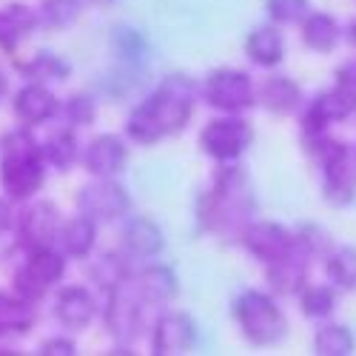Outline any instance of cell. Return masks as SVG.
Instances as JSON below:
<instances>
[{
  "label": "cell",
  "instance_id": "cell-1",
  "mask_svg": "<svg viewBox=\"0 0 356 356\" xmlns=\"http://www.w3.org/2000/svg\"><path fill=\"white\" fill-rule=\"evenodd\" d=\"M254 205L257 202L248 174L234 163H220L214 186L200 197L197 217L205 231L222 236V240H243L245 228L251 225Z\"/></svg>",
  "mask_w": 356,
  "mask_h": 356
},
{
  "label": "cell",
  "instance_id": "cell-2",
  "mask_svg": "<svg viewBox=\"0 0 356 356\" xmlns=\"http://www.w3.org/2000/svg\"><path fill=\"white\" fill-rule=\"evenodd\" d=\"M234 319L251 345H277L288 334V319L274 296L262 291H243L234 300Z\"/></svg>",
  "mask_w": 356,
  "mask_h": 356
},
{
  "label": "cell",
  "instance_id": "cell-3",
  "mask_svg": "<svg viewBox=\"0 0 356 356\" xmlns=\"http://www.w3.org/2000/svg\"><path fill=\"white\" fill-rule=\"evenodd\" d=\"M197 92H200L197 83L183 72L165 74L160 80V86L154 88V95L148 97L145 103L154 108V114H157V120L163 123L165 134H180L188 126L194 103H197Z\"/></svg>",
  "mask_w": 356,
  "mask_h": 356
},
{
  "label": "cell",
  "instance_id": "cell-4",
  "mask_svg": "<svg viewBox=\"0 0 356 356\" xmlns=\"http://www.w3.org/2000/svg\"><path fill=\"white\" fill-rule=\"evenodd\" d=\"M143 296L137 293L134 282H126L120 288H111L106 293L103 305V325L108 337L117 345H131L143 334Z\"/></svg>",
  "mask_w": 356,
  "mask_h": 356
},
{
  "label": "cell",
  "instance_id": "cell-5",
  "mask_svg": "<svg viewBox=\"0 0 356 356\" xmlns=\"http://www.w3.org/2000/svg\"><path fill=\"white\" fill-rule=\"evenodd\" d=\"M251 140V126L236 114L217 117V120L205 123V129L200 131V148L217 163H236L248 152Z\"/></svg>",
  "mask_w": 356,
  "mask_h": 356
},
{
  "label": "cell",
  "instance_id": "cell-6",
  "mask_svg": "<svg viewBox=\"0 0 356 356\" xmlns=\"http://www.w3.org/2000/svg\"><path fill=\"white\" fill-rule=\"evenodd\" d=\"M77 209H80V214L92 217L97 225L117 222V220L129 217L131 197L114 177H95V183H88L77 191Z\"/></svg>",
  "mask_w": 356,
  "mask_h": 356
},
{
  "label": "cell",
  "instance_id": "cell-7",
  "mask_svg": "<svg viewBox=\"0 0 356 356\" xmlns=\"http://www.w3.org/2000/svg\"><path fill=\"white\" fill-rule=\"evenodd\" d=\"M202 97L211 108L222 111V114H240L245 108L254 106L257 92L254 83L245 72L240 69H217L205 77L202 83Z\"/></svg>",
  "mask_w": 356,
  "mask_h": 356
},
{
  "label": "cell",
  "instance_id": "cell-8",
  "mask_svg": "<svg viewBox=\"0 0 356 356\" xmlns=\"http://www.w3.org/2000/svg\"><path fill=\"white\" fill-rule=\"evenodd\" d=\"M63 217L57 211V205L49 200H38L17 217V243L20 248L32 251L40 245H57V234H60Z\"/></svg>",
  "mask_w": 356,
  "mask_h": 356
},
{
  "label": "cell",
  "instance_id": "cell-9",
  "mask_svg": "<svg viewBox=\"0 0 356 356\" xmlns=\"http://www.w3.org/2000/svg\"><path fill=\"white\" fill-rule=\"evenodd\" d=\"M43 165H46L43 154L0 160V186H3L6 197L15 200V202L35 197L43 188V180H46Z\"/></svg>",
  "mask_w": 356,
  "mask_h": 356
},
{
  "label": "cell",
  "instance_id": "cell-10",
  "mask_svg": "<svg viewBox=\"0 0 356 356\" xmlns=\"http://www.w3.org/2000/svg\"><path fill=\"white\" fill-rule=\"evenodd\" d=\"M197 345V325L188 314H163L152 331L154 356H180Z\"/></svg>",
  "mask_w": 356,
  "mask_h": 356
},
{
  "label": "cell",
  "instance_id": "cell-11",
  "mask_svg": "<svg viewBox=\"0 0 356 356\" xmlns=\"http://www.w3.org/2000/svg\"><path fill=\"white\" fill-rule=\"evenodd\" d=\"M240 243L245 245V251L254 259L268 265V262H274V259H280V257L293 251V234L288 228L277 225V222H251L245 228Z\"/></svg>",
  "mask_w": 356,
  "mask_h": 356
},
{
  "label": "cell",
  "instance_id": "cell-12",
  "mask_svg": "<svg viewBox=\"0 0 356 356\" xmlns=\"http://www.w3.org/2000/svg\"><path fill=\"white\" fill-rule=\"evenodd\" d=\"M165 248V234L152 217H129L120 231V251L129 259H154Z\"/></svg>",
  "mask_w": 356,
  "mask_h": 356
},
{
  "label": "cell",
  "instance_id": "cell-13",
  "mask_svg": "<svg viewBox=\"0 0 356 356\" xmlns=\"http://www.w3.org/2000/svg\"><path fill=\"white\" fill-rule=\"evenodd\" d=\"M12 108H15L17 120L32 129V126L49 123L51 117L60 111V100L51 95V88L46 83H32L29 80L26 86L17 88V95L12 100Z\"/></svg>",
  "mask_w": 356,
  "mask_h": 356
},
{
  "label": "cell",
  "instance_id": "cell-14",
  "mask_svg": "<svg viewBox=\"0 0 356 356\" xmlns=\"http://www.w3.org/2000/svg\"><path fill=\"white\" fill-rule=\"evenodd\" d=\"M126 160H129L126 143L117 134L95 137L83 152V165L92 177H117L126 168Z\"/></svg>",
  "mask_w": 356,
  "mask_h": 356
},
{
  "label": "cell",
  "instance_id": "cell-15",
  "mask_svg": "<svg viewBox=\"0 0 356 356\" xmlns=\"http://www.w3.org/2000/svg\"><path fill=\"white\" fill-rule=\"evenodd\" d=\"M95 314H97V302H95L92 291H86L83 285L63 288L54 300V319L69 331L86 328V325L95 319Z\"/></svg>",
  "mask_w": 356,
  "mask_h": 356
},
{
  "label": "cell",
  "instance_id": "cell-16",
  "mask_svg": "<svg viewBox=\"0 0 356 356\" xmlns=\"http://www.w3.org/2000/svg\"><path fill=\"white\" fill-rule=\"evenodd\" d=\"M356 111L353 103H348L337 88H331V92H322L311 100L308 111L302 114V134H322L328 131L331 123H339L345 120V117H350Z\"/></svg>",
  "mask_w": 356,
  "mask_h": 356
},
{
  "label": "cell",
  "instance_id": "cell-17",
  "mask_svg": "<svg viewBox=\"0 0 356 356\" xmlns=\"http://www.w3.org/2000/svg\"><path fill=\"white\" fill-rule=\"evenodd\" d=\"M265 277H268V288L280 296H293L308 285V262L296 251L274 259L265 265Z\"/></svg>",
  "mask_w": 356,
  "mask_h": 356
},
{
  "label": "cell",
  "instance_id": "cell-18",
  "mask_svg": "<svg viewBox=\"0 0 356 356\" xmlns=\"http://www.w3.org/2000/svg\"><path fill=\"white\" fill-rule=\"evenodd\" d=\"M134 288L143 296L145 305H165V302H171L174 296H177V291H180V282H177L174 268L154 262V265H145V268L137 274Z\"/></svg>",
  "mask_w": 356,
  "mask_h": 356
},
{
  "label": "cell",
  "instance_id": "cell-19",
  "mask_svg": "<svg viewBox=\"0 0 356 356\" xmlns=\"http://www.w3.org/2000/svg\"><path fill=\"white\" fill-rule=\"evenodd\" d=\"M40 26V17L26 3H9L0 9V49L15 51Z\"/></svg>",
  "mask_w": 356,
  "mask_h": 356
},
{
  "label": "cell",
  "instance_id": "cell-20",
  "mask_svg": "<svg viewBox=\"0 0 356 356\" xmlns=\"http://www.w3.org/2000/svg\"><path fill=\"white\" fill-rule=\"evenodd\" d=\"M97 243V222L86 214H77L72 220H63L60 234H57V248L72 259H86L95 251Z\"/></svg>",
  "mask_w": 356,
  "mask_h": 356
},
{
  "label": "cell",
  "instance_id": "cell-21",
  "mask_svg": "<svg viewBox=\"0 0 356 356\" xmlns=\"http://www.w3.org/2000/svg\"><path fill=\"white\" fill-rule=\"evenodd\" d=\"M245 54L248 60L262 66V69H274L282 63L285 57V38L277 26H257L245 38Z\"/></svg>",
  "mask_w": 356,
  "mask_h": 356
},
{
  "label": "cell",
  "instance_id": "cell-22",
  "mask_svg": "<svg viewBox=\"0 0 356 356\" xmlns=\"http://www.w3.org/2000/svg\"><path fill=\"white\" fill-rule=\"evenodd\" d=\"M322 191L331 205H350L356 200V157H345L328 168H322Z\"/></svg>",
  "mask_w": 356,
  "mask_h": 356
},
{
  "label": "cell",
  "instance_id": "cell-23",
  "mask_svg": "<svg viewBox=\"0 0 356 356\" xmlns=\"http://www.w3.org/2000/svg\"><path fill=\"white\" fill-rule=\"evenodd\" d=\"M88 280H92L103 293L111 288H120L131 282V265L123 251H103L88 262Z\"/></svg>",
  "mask_w": 356,
  "mask_h": 356
},
{
  "label": "cell",
  "instance_id": "cell-24",
  "mask_svg": "<svg viewBox=\"0 0 356 356\" xmlns=\"http://www.w3.org/2000/svg\"><path fill=\"white\" fill-rule=\"evenodd\" d=\"M257 100L262 103V108H268L271 114H288L300 106L302 92L291 77L285 74H274V77H265L262 86L257 88Z\"/></svg>",
  "mask_w": 356,
  "mask_h": 356
},
{
  "label": "cell",
  "instance_id": "cell-25",
  "mask_svg": "<svg viewBox=\"0 0 356 356\" xmlns=\"http://www.w3.org/2000/svg\"><path fill=\"white\" fill-rule=\"evenodd\" d=\"M15 69L32 83H57V80H66L72 66L63 60V57H57L54 51L49 49H40V51H32L26 57V60H17Z\"/></svg>",
  "mask_w": 356,
  "mask_h": 356
},
{
  "label": "cell",
  "instance_id": "cell-26",
  "mask_svg": "<svg viewBox=\"0 0 356 356\" xmlns=\"http://www.w3.org/2000/svg\"><path fill=\"white\" fill-rule=\"evenodd\" d=\"M35 302L23 300L17 293H0V337H23L35 328Z\"/></svg>",
  "mask_w": 356,
  "mask_h": 356
},
{
  "label": "cell",
  "instance_id": "cell-27",
  "mask_svg": "<svg viewBox=\"0 0 356 356\" xmlns=\"http://www.w3.org/2000/svg\"><path fill=\"white\" fill-rule=\"evenodd\" d=\"M302 43L319 54L334 51V46L339 43V23L325 12H311L302 20Z\"/></svg>",
  "mask_w": 356,
  "mask_h": 356
},
{
  "label": "cell",
  "instance_id": "cell-28",
  "mask_svg": "<svg viewBox=\"0 0 356 356\" xmlns=\"http://www.w3.org/2000/svg\"><path fill=\"white\" fill-rule=\"evenodd\" d=\"M26 268L32 271L43 285H54V282H60L63 274H66V254L60 248H54V245H40V248H32V251H26Z\"/></svg>",
  "mask_w": 356,
  "mask_h": 356
},
{
  "label": "cell",
  "instance_id": "cell-29",
  "mask_svg": "<svg viewBox=\"0 0 356 356\" xmlns=\"http://www.w3.org/2000/svg\"><path fill=\"white\" fill-rule=\"evenodd\" d=\"M40 152H43V160L51 165V168H60V171H69L77 157H80V145H77V137L72 129H60L49 134L43 143H40Z\"/></svg>",
  "mask_w": 356,
  "mask_h": 356
},
{
  "label": "cell",
  "instance_id": "cell-30",
  "mask_svg": "<svg viewBox=\"0 0 356 356\" xmlns=\"http://www.w3.org/2000/svg\"><path fill=\"white\" fill-rule=\"evenodd\" d=\"M126 134H129V140H134V143H140V145H154V143H160L163 137H168L165 129H163V123L157 120L154 108L148 106L145 100L126 117Z\"/></svg>",
  "mask_w": 356,
  "mask_h": 356
},
{
  "label": "cell",
  "instance_id": "cell-31",
  "mask_svg": "<svg viewBox=\"0 0 356 356\" xmlns=\"http://www.w3.org/2000/svg\"><path fill=\"white\" fill-rule=\"evenodd\" d=\"M356 348V339L348 325H322L314 337V353L319 356H350Z\"/></svg>",
  "mask_w": 356,
  "mask_h": 356
},
{
  "label": "cell",
  "instance_id": "cell-32",
  "mask_svg": "<svg viewBox=\"0 0 356 356\" xmlns=\"http://www.w3.org/2000/svg\"><path fill=\"white\" fill-rule=\"evenodd\" d=\"M325 271H328V280L337 288L353 291L356 288V248L353 245L331 248V254L325 257Z\"/></svg>",
  "mask_w": 356,
  "mask_h": 356
},
{
  "label": "cell",
  "instance_id": "cell-33",
  "mask_svg": "<svg viewBox=\"0 0 356 356\" xmlns=\"http://www.w3.org/2000/svg\"><path fill=\"white\" fill-rule=\"evenodd\" d=\"M80 9H83L80 0H40L38 17H40V26L51 29V32H63V29L77 23Z\"/></svg>",
  "mask_w": 356,
  "mask_h": 356
},
{
  "label": "cell",
  "instance_id": "cell-34",
  "mask_svg": "<svg viewBox=\"0 0 356 356\" xmlns=\"http://www.w3.org/2000/svg\"><path fill=\"white\" fill-rule=\"evenodd\" d=\"M302 137H305V152L311 154V160L319 168H328V165L350 157V148L342 140H334L328 131H322V134H302Z\"/></svg>",
  "mask_w": 356,
  "mask_h": 356
},
{
  "label": "cell",
  "instance_id": "cell-35",
  "mask_svg": "<svg viewBox=\"0 0 356 356\" xmlns=\"http://www.w3.org/2000/svg\"><path fill=\"white\" fill-rule=\"evenodd\" d=\"M300 305L308 319H328L337 311V291L331 285H305L300 291Z\"/></svg>",
  "mask_w": 356,
  "mask_h": 356
},
{
  "label": "cell",
  "instance_id": "cell-36",
  "mask_svg": "<svg viewBox=\"0 0 356 356\" xmlns=\"http://www.w3.org/2000/svg\"><path fill=\"white\" fill-rule=\"evenodd\" d=\"M293 251L311 259V257H328L331 254V236L322 225L305 222L293 231Z\"/></svg>",
  "mask_w": 356,
  "mask_h": 356
},
{
  "label": "cell",
  "instance_id": "cell-37",
  "mask_svg": "<svg viewBox=\"0 0 356 356\" xmlns=\"http://www.w3.org/2000/svg\"><path fill=\"white\" fill-rule=\"evenodd\" d=\"M32 154H43V152H40V143L35 140V134L29 131V126L9 129L3 137H0V160H9V157H32Z\"/></svg>",
  "mask_w": 356,
  "mask_h": 356
},
{
  "label": "cell",
  "instance_id": "cell-38",
  "mask_svg": "<svg viewBox=\"0 0 356 356\" xmlns=\"http://www.w3.org/2000/svg\"><path fill=\"white\" fill-rule=\"evenodd\" d=\"M60 111H63L66 123H69L72 129H86V126H92V123H95V117H97V106H95L92 95H83V92L72 95V97L60 106Z\"/></svg>",
  "mask_w": 356,
  "mask_h": 356
},
{
  "label": "cell",
  "instance_id": "cell-39",
  "mask_svg": "<svg viewBox=\"0 0 356 356\" xmlns=\"http://www.w3.org/2000/svg\"><path fill=\"white\" fill-rule=\"evenodd\" d=\"M265 9H268V17L280 26L302 23L311 15L308 0H265Z\"/></svg>",
  "mask_w": 356,
  "mask_h": 356
},
{
  "label": "cell",
  "instance_id": "cell-40",
  "mask_svg": "<svg viewBox=\"0 0 356 356\" xmlns=\"http://www.w3.org/2000/svg\"><path fill=\"white\" fill-rule=\"evenodd\" d=\"M12 288H15V293H17V296H23V300L35 302V305L43 300L46 291H49V285H43L32 271L26 268V265H20V268L15 271V277H12Z\"/></svg>",
  "mask_w": 356,
  "mask_h": 356
},
{
  "label": "cell",
  "instance_id": "cell-41",
  "mask_svg": "<svg viewBox=\"0 0 356 356\" xmlns=\"http://www.w3.org/2000/svg\"><path fill=\"white\" fill-rule=\"evenodd\" d=\"M334 88H337V92H339L348 103L356 106V60L339 66V72H337V86H334Z\"/></svg>",
  "mask_w": 356,
  "mask_h": 356
},
{
  "label": "cell",
  "instance_id": "cell-42",
  "mask_svg": "<svg viewBox=\"0 0 356 356\" xmlns=\"http://www.w3.org/2000/svg\"><path fill=\"white\" fill-rule=\"evenodd\" d=\"M74 342L66 337H51L40 345V356H74Z\"/></svg>",
  "mask_w": 356,
  "mask_h": 356
},
{
  "label": "cell",
  "instance_id": "cell-43",
  "mask_svg": "<svg viewBox=\"0 0 356 356\" xmlns=\"http://www.w3.org/2000/svg\"><path fill=\"white\" fill-rule=\"evenodd\" d=\"M17 225L15 209H12V200L9 197H0V234H9Z\"/></svg>",
  "mask_w": 356,
  "mask_h": 356
},
{
  "label": "cell",
  "instance_id": "cell-44",
  "mask_svg": "<svg viewBox=\"0 0 356 356\" xmlns=\"http://www.w3.org/2000/svg\"><path fill=\"white\" fill-rule=\"evenodd\" d=\"M86 3H92V6H103V9H106V6H114L117 0H86Z\"/></svg>",
  "mask_w": 356,
  "mask_h": 356
},
{
  "label": "cell",
  "instance_id": "cell-45",
  "mask_svg": "<svg viewBox=\"0 0 356 356\" xmlns=\"http://www.w3.org/2000/svg\"><path fill=\"white\" fill-rule=\"evenodd\" d=\"M348 40L356 46V20H353V23H350V29H348Z\"/></svg>",
  "mask_w": 356,
  "mask_h": 356
},
{
  "label": "cell",
  "instance_id": "cell-46",
  "mask_svg": "<svg viewBox=\"0 0 356 356\" xmlns=\"http://www.w3.org/2000/svg\"><path fill=\"white\" fill-rule=\"evenodd\" d=\"M3 95H6V74L0 72V100H3Z\"/></svg>",
  "mask_w": 356,
  "mask_h": 356
},
{
  "label": "cell",
  "instance_id": "cell-47",
  "mask_svg": "<svg viewBox=\"0 0 356 356\" xmlns=\"http://www.w3.org/2000/svg\"><path fill=\"white\" fill-rule=\"evenodd\" d=\"M0 356H15V350H6V348H0Z\"/></svg>",
  "mask_w": 356,
  "mask_h": 356
}]
</instances>
